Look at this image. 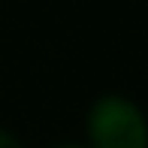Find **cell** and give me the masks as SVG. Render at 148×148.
<instances>
[{"label":"cell","instance_id":"3","mask_svg":"<svg viewBox=\"0 0 148 148\" xmlns=\"http://www.w3.org/2000/svg\"><path fill=\"white\" fill-rule=\"evenodd\" d=\"M55 148H88V145H76V142H64V145H55Z\"/></svg>","mask_w":148,"mask_h":148},{"label":"cell","instance_id":"2","mask_svg":"<svg viewBox=\"0 0 148 148\" xmlns=\"http://www.w3.org/2000/svg\"><path fill=\"white\" fill-rule=\"evenodd\" d=\"M0 148H24L18 142V136L12 130H6V127H0Z\"/></svg>","mask_w":148,"mask_h":148},{"label":"cell","instance_id":"1","mask_svg":"<svg viewBox=\"0 0 148 148\" xmlns=\"http://www.w3.org/2000/svg\"><path fill=\"white\" fill-rule=\"evenodd\" d=\"M88 148H148V118L124 94H100L91 103Z\"/></svg>","mask_w":148,"mask_h":148}]
</instances>
